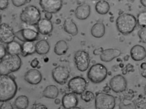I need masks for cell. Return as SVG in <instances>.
Instances as JSON below:
<instances>
[{
    "label": "cell",
    "instance_id": "obj_1",
    "mask_svg": "<svg viewBox=\"0 0 146 109\" xmlns=\"http://www.w3.org/2000/svg\"><path fill=\"white\" fill-rule=\"evenodd\" d=\"M18 87L15 79L8 75L0 74V102L8 101L15 95Z\"/></svg>",
    "mask_w": 146,
    "mask_h": 109
},
{
    "label": "cell",
    "instance_id": "obj_2",
    "mask_svg": "<svg viewBox=\"0 0 146 109\" xmlns=\"http://www.w3.org/2000/svg\"><path fill=\"white\" fill-rule=\"evenodd\" d=\"M0 61V74L8 75L18 70L22 61L19 55L7 53Z\"/></svg>",
    "mask_w": 146,
    "mask_h": 109
},
{
    "label": "cell",
    "instance_id": "obj_3",
    "mask_svg": "<svg viewBox=\"0 0 146 109\" xmlns=\"http://www.w3.org/2000/svg\"><path fill=\"white\" fill-rule=\"evenodd\" d=\"M116 24L119 32L123 34L127 35L132 32L134 29L137 24V20L133 15L124 13L117 18Z\"/></svg>",
    "mask_w": 146,
    "mask_h": 109
},
{
    "label": "cell",
    "instance_id": "obj_4",
    "mask_svg": "<svg viewBox=\"0 0 146 109\" xmlns=\"http://www.w3.org/2000/svg\"><path fill=\"white\" fill-rule=\"evenodd\" d=\"M20 18L22 23L35 26L41 19L40 11L34 5H28L22 9Z\"/></svg>",
    "mask_w": 146,
    "mask_h": 109
},
{
    "label": "cell",
    "instance_id": "obj_5",
    "mask_svg": "<svg viewBox=\"0 0 146 109\" xmlns=\"http://www.w3.org/2000/svg\"><path fill=\"white\" fill-rule=\"evenodd\" d=\"M15 35L16 37L22 42H34L38 40L39 32L35 26L22 23L21 28L15 32Z\"/></svg>",
    "mask_w": 146,
    "mask_h": 109
},
{
    "label": "cell",
    "instance_id": "obj_6",
    "mask_svg": "<svg viewBox=\"0 0 146 109\" xmlns=\"http://www.w3.org/2000/svg\"><path fill=\"white\" fill-rule=\"evenodd\" d=\"M107 69L103 64L98 63L92 65L87 73V77L92 82L98 83L101 82L106 77Z\"/></svg>",
    "mask_w": 146,
    "mask_h": 109
},
{
    "label": "cell",
    "instance_id": "obj_7",
    "mask_svg": "<svg viewBox=\"0 0 146 109\" xmlns=\"http://www.w3.org/2000/svg\"><path fill=\"white\" fill-rule=\"evenodd\" d=\"M95 106L98 109H113L115 106V100L112 95L102 92L96 94Z\"/></svg>",
    "mask_w": 146,
    "mask_h": 109
},
{
    "label": "cell",
    "instance_id": "obj_8",
    "mask_svg": "<svg viewBox=\"0 0 146 109\" xmlns=\"http://www.w3.org/2000/svg\"><path fill=\"white\" fill-rule=\"evenodd\" d=\"M74 59L78 70L83 72L88 69L90 60L89 54L87 52L83 50L77 51L74 55Z\"/></svg>",
    "mask_w": 146,
    "mask_h": 109
},
{
    "label": "cell",
    "instance_id": "obj_9",
    "mask_svg": "<svg viewBox=\"0 0 146 109\" xmlns=\"http://www.w3.org/2000/svg\"><path fill=\"white\" fill-rule=\"evenodd\" d=\"M68 85L69 89L72 92L81 94L86 89L87 82L84 78L77 76L70 79Z\"/></svg>",
    "mask_w": 146,
    "mask_h": 109
},
{
    "label": "cell",
    "instance_id": "obj_10",
    "mask_svg": "<svg viewBox=\"0 0 146 109\" xmlns=\"http://www.w3.org/2000/svg\"><path fill=\"white\" fill-rule=\"evenodd\" d=\"M52 74L55 81L61 85H64L66 83L70 75L68 68L62 65L54 68L52 71Z\"/></svg>",
    "mask_w": 146,
    "mask_h": 109
},
{
    "label": "cell",
    "instance_id": "obj_11",
    "mask_svg": "<svg viewBox=\"0 0 146 109\" xmlns=\"http://www.w3.org/2000/svg\"><path fill=\"white\" fill-rule=\"evenodd\" d=\"M15 32L9 24L5 22L0 24V41L7 44L14 40Z\"/></svg>",
    "mask_w": 146,
    "mask_h": 109
},
{
    "label": "cell",
    "instance_id": "obj_12",
    "mask_svg": "<svg viewBox=\"0 0 146 109\" xmlns=\"http://www.w3.org/2000/svg\"><path fill=\"white\" fill-rule=\"evenodd\" d=\"M41 8L46 12L52 14L59 11L62 6V0H39Z\"/></svg>",
    "mask_w": 146,
    "mask_h": 109
},
{
    "label": "cell",
    "instance_id": "obj_13",
    "mask_svg": "<svg viewBox=\"0 0 146 109\" xmlns=\"http://www.w3.org/2000/svg\"><path fill=\"white\" fill-rule=\"evenodd\" d=\"M110 85L112 90L116 93L124 91L127 87V82L122 75H117L112 77L110 81Z\"/></svg>",
    "mask_w": 146,
    "mask_h": 109
},
{
    "label": "cell",
    "instance_id": "obj_14",
    "mask_svg": "<svg viewBox=\"0 0 146 109\" xmlns=\"http://www.w3.org/2000/svg\"><path fill=\"white\" fill-rule=\"evenodd\" d=\"M42 78L40 72L36 69H31L25 73L24 79L29 83L32 85H37L41 81Z\"/></svg>",
    "mask_w": 146,
    "mask_h": 109
},
{
    "label": "cell",
    "instance_id": "obj_15",
    "mask_svg": "<svg viewBox=\"0 0 146 109\" xmlns=\"http://www.w3.org/2000/svg\"><path fill=\"white\" fill-rule=\"evenodd\" d=\"M78 99L75 94L73 92L66 94L62 97V106L66 109H73L77 106Z\"/></svg>",
    "mask_w": 146,
    "mask_h": 109
},
{
    "label": "cell",
    "instance_id": "obj_16",
    "mask_svg": "<svg viewBox=\"0 0 146 109\" xmlns=\"http://www.w3.org/2000/svg\"><path fill=\"white\" fill-rule=\"evenodd\" d=\"M121 54L120 50L117 49H107L103 50L100 55V58L104 62H109L119 57Z\"/></svg>",
    "mask_w": 146,
    "mask_h": 109
},
{
    "label": "cell",
    "instance_id": "obj_17",
    "mask_svg": "<svg viewBox=\"0 0 146 109\" xmlns=\"http://www.w3.org/2000/svg\"><path fill=\"white\" fill-rule=\"evenodd\" d=\"M37 25L38 32L42 35L49 34L53 29V25L50 20L46 18H41Z\"/></svg>",
    "mask_w": 146,
    "mask_h": 109
},
{
    "label": "cell",
    "instance_id": "obj_18",
    "mask_svg": "<svg viewBox=\"0 0 146 109\" xmlns=\"http://www.w3.org/2000/svg\"><path fill=\"white\" fill-rule=\"evenodd\" d=\"M130 54L132 59L135 61L142 60L146 57V51L145 48L139 44L135 45L131 48Z\"/></svg>",
    "mask_w": 146,
    "mask_h": 109
},
{
    "label": "cell",
    "instance_id": "obj_19",
    "mask_svg": "<svg viewBox=\"0 0 146 109\" xmlns=\"http://www.w3.org/2000/svg\"><path fill=\"white\" fill-rule=\"evenodd\" d=\"M91 12L90 6L86 3H83L78 6L76 8L75 14L76 17L80 20L87 19L90 16Z\"/></svg>",
    "mask_w": 146,
    "mask_h": 109
},
{
    "label": "cell",
    "instance_id": "obj_20",
    "mask_svg": "<svg viewBox=\"0 0 146 109\" xmlns=\"http://www.w3.org/2000/svg\"><path fill=\"white\" fill-rule=\"evenodd\" d=\"M63 28L65 31L72 36H76L78 33L77 26L72 18H68L65 19Z\"/></svg>",
    "mask_w": 146,
    "mask_h": 109
},
{
    "label": "cell",
    "instance_id": "obj_21",
    "mask_svg": "<svg viewBox=\"0 0 146 109\" xmlns=\"http://www.w3.org/2000/svg\"><path fill=\"white\" fill-rule=\"evenodd\" d=\"M21 54L24 57L32 54L36 52L35 44L33 41L23 42L21 45Z\"/></svg>",
    "mask_w": 146,
    "mask_h": 109
},
{
    "label": "cell",
    "instance_id": "obj_22",
    "mask_svg": "<svg viewBox=\"0 0 146 109\" xmlns=\"http://www.w3.org/2000/svg\"><path fill=\"white\" fill-rule=\"evenodd\" d=\"M105 27L104 24L101 22L95 24L91 30L92 35L94 37L100 38L102 37L105 34Z\"/></svg>",
    "mask_w": 146,
    "mask_h": 109
},
{
    "label": "cell",
    "instance_id": "obj_23",
    "mask_svg": "<svg viewBox=\"0 0 146 109\" xmlns=\"http://www.w3.org/2000/svg\"><path fill=\"white\" fill-rule=\"evenodd\" d=\"M50 48L49 43L45 40H40L35 44L36 52L39 55L46 54L49 51Z\"/></svg>",
    "mask_w": 146,
    "mask_h": 109
},
{
    "label": "cell",
    "instance_id": "obj_24",
    "mask_svg": "<svg viewBox=\"0 0 146 109\" xmlns=\"http://www.w3.org/2000/svg\"><path fill=\"white\" fill-rule=\"evenodd\" d=\"M59 91L58 88L55 85H50L47 86L42 92L43 96L50 99H54L58 96Z\"/></svg>",
    "mask_w": 146,
    "mask_h": 109
},
{
    "label": "cell",
    "instance_id": "obj_25",
    "mask_svg": "<svg viewBox=\"0 0 146 109\" xmlns=\"http://www.w3.org/2000/svg\"><path fill=\"white\" fill-rule=\"evenodd\" d=\"M68 48L67 42L64 40H61L55 44L54 48V52L57 55L65 54Z\"/></svg>",
    "mask_w": 146,
    "mask_h": 109
},
{
    "label": "cell",
    "instance_id": "obj_26",
    "mask_svg": "<svg viewBox=\"0 0 146 109\" xmlns=\"http://www.w3.org/2000/svg\"><path fill=\"white\" fill-rule=\"evenodd\" d=\"M6 49L7 53L19 55L21 54V45L14 40L7 44Z\"/></svg>",
    "mask_w": 146,
    "mask_h": 109
},
{
    "label": "cell",
    "instance_id": "obj_27",
    "mask_svg": "<svg viewBox=\"0 0 146 109\" xmlns=\"http://www.w3.org/2000/svg\"><path fill=\"white\" fill-rule=\"evenodd\" d=\"M110 5L106 1L104 0L99 1L96 4L95 8L98 14L104 15L106 14L110 9Z\"/></svg>",
    "mask_w": 146,
    "mask_h": 109
},
{
    "label": "cell",
    "instance_id": "obj_28",
    "mask_svg": "<svg viewBox=\"0 0 146 109\" xmlns=\"http://www.w3.org/2000/svg\"><path fill=\"white\" fill-rule=\"evenodd\" d=\"M29 104V100L28 97L24 95L18 96L15 100L14 105L15 107L19 109L27 108Z\"/></svg>",
    "mask_w": 146,
    "mask_h": 109
},
{
    "label": "cell",
    "instance_id": "obj_29",
    "mask_svg": "<svg viewBox=\"0 0 146 109\" xmlns=\"http://www.w3.org/2000/svg\"><path fill=\"white\" fill-rule=\"evenodd\" d=\"M81 94V99L86 102L92 101L95 97L94 93L89 91H85Z\"/></svg>",
    "mask_w": 146,
    "mask_h": 109
},
{
    "label": "cell",
    "instance_id": "obj_30",
    "mask_svg": "<svg viewBox=\"0 0 146 109\" xmlns=\"http://www.w3.org/2000/svg\"><path fill=\"white\" fill-rule=\"evenodd\" d=\"M137 21L140 26L142 27H146V13L145 12H142L138 15Z\"/></svg>",
    "mask_w": 146,
    "mask_h": 109
},
{
    "label": "cell",
    "instance_id": "obj_31",
    "mask_svg": "<svg viewBox=\"0 0 146 109\" xmlns=\"http://www.w3.org/2000/svg\"><path fill=\"white\" fill-rule=\"evenodd\" d=\"M138 35L140 39L144 43H146V27H142L138 32Z\"/></svg>",
    "mask_w": 146,
    "mask_h": 109
},
{
    "label": "cell",
    "instance_id": "obj_32",
    "mask_svg": "<svg viewBox=\"0 0 146 109\" xmlns=\"http://www.w3.org/2000/svg\"><path fill=\"white\" fill-rule=\"evenodd\" d=\"M13 5L17 7L22 6L29 3L30 0H11Z\"/></svg>",
    "mask_w": 146,
    "mask_h": 109
},
{
    "label": "cell",
    "instance_id": "obj_33",
    "mask_svg": "<svg viewBox=\"0 0 146 109\" xmlns=\"http://www.w3.org/2000/svg\"><path fill=\"white\" fill-rule=\"evenodd\" d=\"M0 106L1 109H13V107L11 102L8 101L3 102Z\"/></svg>",
    "mask_w": 146,
    "mask_h": 109
},
{
    "label": "cell",
    "instance_id": "obj_34",
    "mask_svg": "<svg viewBox=\"0 0 146 109\" xmlns=\"http://www.w3.org/2000/svg\"><path fill=\"white\" fill-rule=\"evenodd\" d=\"M9 0H0V10L6 9L9 5Z\"/></svg>",
    "mask_w": 146,
    "mask_h": 109
},
{
    "label": "cell",
    "instance_id": "obj_35",
    "mask_svg": "<svg viewBox=\"0 0 146 109\" xmlns=\"http://www.w3.org/2000/svg\"><path fill=\"white\" fill-rule=\"evenodd\" d=\"M7 53L6 48L2 44H0V60Z\"/></svg>",
    "mask_w": 146,
    "mask_h": 109
},
{
    "label": "cell",
    "instance_id": "obj_36",
    "mask_svg": "<svg viewBox=\"0 0 146 109\" xmlns=\"http://www.w3.org/2000/svg\"><path fill=\"white\" fill-rule=\"evenodd\" d=\"M141 73L142 76L146 78V64L145 62L142 63L140 65Z\"/></svg>",
    "mask_w": 146,
    "mask_h": 109
},
{
    "label": "cell",
    "instance_id": "obj_37",
    "mask_svg": "<svg viewBox=\"0 0 146 109\" xmlns=\"http://www.w3.org/2000/svg\"><path fill=\"white\" fill-rule=\"evenodd\" d=\"M39 63V61L37 58H35L31 61L30 65L32 68H35L38 66Z\"/></svg>",
    "mask_w": 146,
    "mask_h": 109
},
{
    "label": "cell",
    "instance_id": "obj_38",
    "mask_svg": "<svg viewBox=\"0 0 146 109\" xmlns=\"http://www.w3.org/2000/svg\"><path fill=\"white\" fill-rule=\"evenodd\" d=\"M33 109H47V107L44 105L40 103L35 104L33 105Z\"/></svg>",
    "mask_w": 146,
    "mask_h": 109
},
{
    "label": "cell",
    "instance_id": "obj_39",
    "mask_svg": "<svg viewBox=\"0 0 146 109\" xmlns=\"http://www.w3.org/2000/svg\"><path fill=\"white\" fill-rule=\"evenodd\" d=\"M103 50H104L102 47L95 49L93 51V54L95 55H100Z\"/></svg>",
    "mask_w": 146,
    "mask_h": 109
},
{
    "label": "cell",
    "instance_id": "obj_40",
    "mask_svg": "<svg viewBox=\"0 0 146 109\" xmlns=\"http://www.w3.org/2000/svg\"><path fill=\"white\" fill-rule=\"evenodd\" d=\"M52 13H49L46 12L44 15L45 17V18L50 20L52 17Z\"/></svg>",
    "mask_w": 146,
    "mask_h": 109
},
{
    "label": "cell",
    "instance_id": "obj_41",
    "mask_svg": "<svg viewBox=\"0 0 146 109\" xmlns=\"http://www.w3.org/2000/svg\"><path fill=\"white\" fill-rule=\"evenodd\" d=\"M140 2L142 5L145 7H146V0H140Z\"/></svg>",
    "mask_w": 146,
    "mask_h": 109
},
{
    "label": "cell",
    "instance_id": "obj_42",
    "mask_svg": "<svg viewBox=\"0 0 146 109\" xmlns=\"http://www.w3.org/2000/svg\"><path fill=\"white\" fill-rule=\"evenodd\" d=\"M61 101L60 99L57 98L56 99L54 100V103L56 105L59 104L60 103Z\"/></svg>",
    "mask_w": 146,
    "mask_h": 109
},
{
    "label": "cell",
    "instance_id": "obj_43",
    "mask_svg": "<svg viewBox=\"0 0 146 109\" xmlns=\"http://www.w3.org/2000/svg\"><path fill=\"white\" fill-rule=\"evenodd\" d=\"M2 19V17L1 14L0 13V24L1 23Z\"/></svg>",
    "mask_w": 146,
    "mask_h": 109
},
{
    "label": "cell",
    "instance_id": "obj_44",
    "mask_svg": "<svg viewBox=\"0 0 146 109\" xmlns=\"http://www.w3.org/2000/svg\"></svg>",
    "mask_w": 146,
    "mask_h": 109
},
{
    "label": "cell",
    "instance_id": "obj_45",
    "mask_svg": "<svg viewBox=\"0 0 146 109\" xmlns=\"http://www.w3.org/2000/svg\"></svg>",
    "mask_w": 146,
    "mask_h": 109
},
{
    "label": "cell",
    "instance_id": "obj_46",
    "mask_svg": "<svg viewBox=\"0 0 146 109\" xmlns=\"http://www.w3.org/2000/svg\"></svg>",
    "mask_w": 146,
    "mask_h": 109
}]
</instances>
